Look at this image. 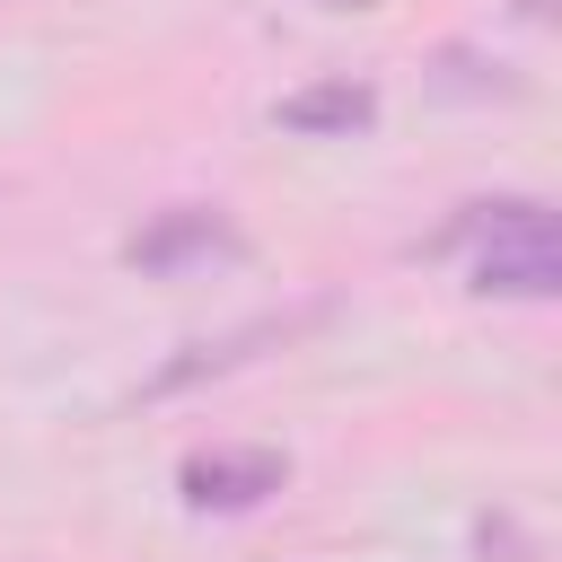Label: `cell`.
Returning <instances> with one entry per match:
<instances>
[{
	"label": "cell",
	"mask_w": 562,
	"mask_h": 562,
	"mask_svg": "<svg viewBox=\"0 0 562 562\" xmlns=\"http://www.w3.org/2000/svg\"><path fill=\"white\" fill-rule=\"evenodd\" d=\"M492 228V246L474 255V290L483 299H553L562 290V246H553V211L544 202H474V220H457L439 246H457V237H483Z\"/></svg>",
	"instance_id": "cell-1"
},
{
	"label": "cell",
	"mask_w": 562,
	"mask_h": 562,
	"mask_svg": "<svg viewBox=\"0 0 562 562\" xmlns=\"http://www.w3.org/2000/svg\"><path fill=\"white\" fill-rule=\"evenodd\" d=\"M176 483H184L193 509H255V501H272L290 483V457H272V448H202V457H184Z\"/></svg>",
	"instance_id": "cell-3"
},
{
	"label": "cell",
	"mask_w": 562,
	"mask_h": 562,
	"mask_svg": "<svg viewBox=\"0 0 562 562\" xmlns=\"http://www.w3.org/2000/svg\"><path fill=\"white\" fill-rule=\"evenodd\" d=\"M272 123H281V132H307V140H351V132L378 123V88H360V79H325V88L281 97Z\"/></svg>",
	"instance_id": "cell-4"
},
{
	"label": "cell",
	"mask_w": 562,
	"mask_h": 562,
	"mask_svg": "<svg viewBox=\"0 0 562 562\" xmlns=\"http://www.w3.org/2000/svg\"><path fill=\"white\" fill-rule=\"evenodd\" d=\"M334 9H360V0H334Z\"/></svg>",
	"instance_id": "cell-5"
},
{
	"label": "cell",
	"mask_w": 562,
	"mask_h": 562,
	"mask_svg": "<svg viewBox=\"0 0 562 562\" xmlns=\"http://www.w3.org/2000/svg\"><path fill=\"white\" fill-rule=\"evenodd\" d=\"M237 255H246V237H237L220 211H202V202H176V211H158L149 228L123 237V263H132V272H158V281L211 272V263H237Z\"/></svg>",
	"instance_id": "cell-2"
}]
</instances>
